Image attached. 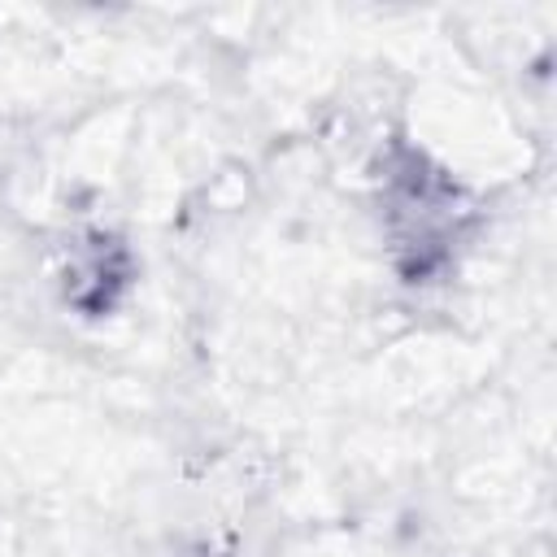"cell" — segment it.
<instances>
[{
  "mask_svg": "<svg viewBox=\"0 0 557 557\" xmlns=\"http://www.w3.org/2000/svg\"><path fill=\"white\" fill-rule=\"evenodd\" d=\"M383 231L405 283H435L474 226L470 191L422 148L392 139L379 161Z\"/></svg>",
  "mask_w": 557,
  "mask_h": 557,
  "instance_id": "6da1fadb",
  "label": "cell"
},
{
  "mask_svg": "<svg viewBox=\"0 0 557 557\" xmlns=\"http://www.w3.org/2000/svg\"><path fill=\"white\" fill-rule=\"evenodd\" d=\"M131 287V252L117 235L91 231L87 244H78L74 261H70V283H65V300L74 309H83L87 318L109 313L122 292Z\"/></svg>",
  "mask_w": 557,
  "mask_h": 557,
  "instance_id": "7a4b0ae2",
  "label": "cell"
}]
</instances>
